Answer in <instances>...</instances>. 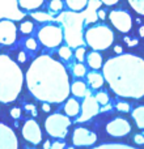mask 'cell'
<instances>
[{
  "instance_id": "6da1fadb",
  "label": "cell",
  "mask_w": 144,
  "mask_h": 149,
  "mask_svg": "<svg viewBox=\"0 0 144 149\" xmlns=\"http://www.w3.org/2000/svg\"><path fill=\"white\" fill-rule=\"evenodd\" d=\"M25 81L29 92L41 102L62 103L71 92L70 76L66 67L50 55H39L33 60Z\"/></svg>"
},
{
  "instance_id": "7a4b0ae2",
  "label": "cell",
  "mask_w": 144,
  "mask_h": 149,
  "mask_svg": "<svg viewBox=\"0 0 144 149\" xmlns=\"http://www.w3.org/2000/svg\"><path fill=\"white\" fill-rule=\"evenodd\" d=\"M102 74L114 93L139 100L144 95V59L134 54H118L106 60Z\"/></svg>"
},
{
  "instance_id": "3957f363",
  "label": "cell",
  "mask_w": 144,
  "mask_h": 149,
  "mask_svg": "<svg viewBox=\"0 0 144 149\" xmlns=\"http://www.w3.org/2000/svg\"><path fill=\"white\" fill-rule=\"evenodd\" d=\"M24 73L8 55H0V102L10 103L22 90Z\"/></svg>"
},
{
  "instance_id": "277c9868",
  "label": "cell",
  "mask_w": 144,
  "mask_h": 149,
  "mask_svg": "<svg viewBox=\"0 0 144 149\" xmlns=\"http://www.w3.org/2000/svg\"><path fill=\"white\" fill-rule=\"evenodd\" d=\"M55 20L62 24L64 41L71 49H77L85 45L84 26L87 25V22L84 12L76 13V10H67L60 13Z\"/></svg>"
},
{
  "instance_id": "5b68a950",
  "label": "cell",
  "mask_w": 144,
  "mask_h": 149,
  "mask_svg": "<svg viewBox=\"0 0 144 149\" xmlns=\"http://www.w3.org/2000/svg\"><path fill=\"white\" fill-rule=\"evenodd\" d=\"M84 39L85 43L92 50L102 51L113 45L114 33L109 26L100 24V25H94L87 29V31L84 33Z\"/></svg>"
},
{
  "instance_id": "8992f818",
  "label": "cell",
  "mask_w": 144,
  "mask_h": 149,
  "mask_svg": "<svg viewBox=\"0 0 144 149\" xmlns=\"http://www.w3.org/2000/svg\"><path fill=\"white\" fill-rule=\"evenodd\" d=\"M71 126V119L68 115L63 114H52L45 120V128L46 132L51 137L57 139H63L68 134V127Z\"/></svg>"
},
{
  "instance_id": "52a82bcc",
  "label": "cell",
  "mask_w": 144,
  "mask_h": 149,
  "mask_svg": "<svg viewBox=\"0 0 144 149\" xmlns=\"http://www.w3.org/2000/svg\"><path fill=\"white\" fill-rule=\"evenodd\" d=\"M38 39L46 47H58L64 39L63 29L57 25H45L38 30Z\"/></svg>"
},
{
  "instance_id": "ba28073f",
  "label": "cell",
  "mask_w": 144,
  "mask_h": 149,
  "mask_svg": "<svg viewBox=\"0 0 144 149\" xmlns=\"http://www.w3.org/2000/svg\"><path fill=\"white\" fill-rule=\"evenodd\" d=\"M109 20L113 26L121 33H129L132 28V17L127 10L115 9L109 13Z\"/></svg>"
},
{
  "instance_id": "9c48e42d",
  "label": "cell",
  "mask_w": 144,
  "mask_h": 149,
  "mask_svg": "<svg viewBox=\"0 0 144 149\" xmlns=\"http://www.w3.org/2000/svg\"><path fill=\"white\" fill-rule=\"evenodd\" d=\"M100 113V103L97 102L96 97H93L89 92L84 95V101L81 103V114L76 119L77 123H84V122L89 120L90 118L96 116Z\"/></svg>"
},
{
  "instance_id": "30bf717a",
  "label": "cell",
  "mask_w": 144,
  "mask_h": 149,
  "mask_svg": "<svg viewBox=\"0 0 144 149\" xmlns=\"http://www.w3.org/2000/svg\"><path fill=\"white\" fill-rule=\"evenodd\" d=\"M18 0H0V20L9 18L13 21H20L25 17V13L20 9Z\"/></svg>"
},
{
  "instance_id": "8fae6325",
  "label": "cell",
  "mask_w": 144,
  "mask_h": 149,
  "mask_svg": "<svg viewBox=\"0 0 144 149\" xmlns=\"http://www.w3.org/2000/svg\"><path fill=\"white\" fill-rule=\"evenodd\" d=\"M17 39V26L13 20L3 18L0 20V43L5 46L13 45Z\"/></svg>"
},
{
  "instance_id": "7c38bea8",
  "label": "cell",
  "mask_w": 144,
  "mask_h": 149,
  "mask_svg": "<svg viewBox=\"0 0 144 149\" xmlns=\"http://www.w3.org/2000/svg\"><path fill=\"white\" fill-rule=\"evenodd\" d=\"M22 136L26 141H29L33 145H37L42 141V131L39 128V124L34 119H29L24 123Z\"/></svg>"
},
{
  "instance_id": "4fadbf2b",
  "label": "cell",
  "mask_w": 144,
  "mask_h": 149,
  "mask_svg": "<svg viewBox=\"0 0 144 149\" xmlns=\"http://www.w3.org/2000/svg\"><path fill=\"white\" fill-rule=\"evenodd\" d=\"M97 141V135L87 128L79 127L72 134V143L75 147H90Z\"/></svg>"
},
{
  "instance_id": "5bb4252c",
  "label": "cell",
  "mask_w": 144,
  "mask_h": 149,
  "mask_svg": "<svg viewBox=\"0 0 144 149\" xmlns=\"http://www.w3.org/2000/svg\"><path fill=\"white\" fill-rule=\"evenodd\" d=\"M106 131H108V134L110 136H115V137L126 136L131 131V124L123 118H115L108 123Z\"/></svg>"
},
{
  "instance_id": "9a60e30c",
  "label": "cell",
  "mask_w": 144,
  "mask_h": 149,
  "mask_svg": "<svg viewBox=\"0 0 144 149\" xmlns=\"http://www.w3.org/2000/svg\"><path fill=\"white\" fill-rule=\"evenodd\" d=\"M18 140L12 128L0 123V149H17Z\"/></svg>"
},
{
  "instance_id": "2e32d148",
  "label": "cell",
  "mask_w": 144,
  "mask_h": 149,
  "mask_svg": "<svg viewBox=\"0 0 144 149\" xmlns=\"http://www.w3.org/2000/svg\"><path fill=\"white\" fill-rule=\"evenodd\" d=\"M102 4V1L101 0H89L87 4V7L82 9V12H84L85 15V22L88 24H96L98 20V8H100V5Z\"/></svg>"
},
{
  "instance_id": "e0dca14e",
  "label": "cell",
  "mask_w": 144,
  "mask_h": 149,
  "mask_svg": "<svg viewBox=\"0 0 144 149\" xmlns=\"http://www.w3.org/2000/svg\"><path fill=\"white\" fill-rule=\"evenodd\" d=\"M80 110H81V106H80L79 101L75 98H67V102L64 106L66 115H68L70 118H75L80 114Z\"/></svg>"
},
{
  "instance_id": "ac0fdd59",
  "label": "cell",
  "mask_w": 144,
  "mask_h": 149,
  "mask_svg": "<svg viewBox=\"0 0 144 149\" xmlns=\"http://www.w3.org/2000/svg\"><path fill=\"white\" fill-rule=\"evenodd\" d=\"M87 62H88V65H89L92 70H100L102 67V56L98 51L93 50L88 54L87 56Z\"/></svg>"
},
{
  "instance_id": "d6986e66",
  "label": "cell",
  "mask_w": 144,
  "mask_h": 149,
  "mask_svg": "<svg viewBox=\"0 0 144 149\" xmlns=\"http://www.w3.org/2000/svg\"><path fill=\"white\" fill-rule=\"evenodd\" d=\"M87 79H88V84L90 85L92 89H100L101 86L103 85V74L98 73V72H90L87 74Z\"/></svg>"
},
{
  "instance_id": "ffe728a7",
  "label": "cell",
  "mask_w": 144,
  "mask_h": 149,
  "mask_svg": "<svg viewBox=\"0 0 144 149\" xmlns=\"http://www.w3.org/2000/svg\"><path fill=\"white\" fill-rule=\"evenodd\" d=\"M71 92L75 97H84L88 93V88L87 84L84 81H75L71 85Z\"/></svg>"
},
{
  "instance_id": "44dd1931",
  "label": "cell",
  "mask_w": 144,
  "mask_h": 149,
  "mask_svg": "<svg viewBox=\"0 0 144 149\" xmlns=\"http://www.w3.org/2000/svg\"><path fill=\"white\" fill-rule=\"evenodd\" d=\"M43 3H45V0H18L20 8L25 10H34L41 7Z\"/></svg>"
},
{
  "instance_id": "7402d4cb",
  "label": "cell",
  "mask_w": 144,
  "mask_h": 149,
  "mask_svg": "<svg viewBox=\"0 0 144 149\" xmlns=\"http://www.w3.org/2000/svg\"><path fill=\"white\" fill-rule=\"evenodd\" d=\"M132 118H134L136 126L140 130H144V106H139L132 111Z\"/></svg>"
},
{
  "instance_id": "603a6c76",
  "label": "cell",
  "mask_w": 144,
  "mask_h": 149,
  "mask_svg": "<svg viewBox=\"0 0 144 149\" xmlns=\"http://www.w3.org/2000/svg\"><path fill=\"white\" fill-rule=\"evenodd\" d=\"M88 1H89V0H66V4H67V7L70 8L71 10L80 12V10H82L87 7Z\"/></svg>"
},
{
  "instance_id": "cb8c5ba5",
  "label": "cell",
  "mask_w": 144,
  "mask_h": 149,
  "mask_svg": "<svg viewBox=\"0 0 144 149\" xmlns=\"http://www.w3.org/2000/svg\"><path fill=\"white\" fill-rule=\"evenodd\" d=\"M129 3L135 12L144 16V0H129Z\"/></svg>"
},
{
  "instance_id": "d4e9b609",
  "label": "cell",
  "mask_w": 144,
  "mask_h": 149,
  "mask_svg": "<svg viewBox=\"0 0 144 149\" xmlns=\"http://www.w3.org/2000/svg\"><path fill=\"white\" fill-rule=\"evenodd\" d=\"M31 17L38 20V21H42V22H45V21H55V18L52 17V15L45 13V12H34V13H31Z\"/></svg>"
},
{
  "instance_id": "484cf974",
  "label": "cell",
  "mask_w": 144,
  "mask_h": 149,
  "mask_svg": "<svg viewBox=\"0 0 144 149\" xmlns=\"http://www.w3.org/2000/svg\"><path fill=\"white\" fill-rule=\"evenodd\" d=\"M73 74L76 77H82L87 74V68H85V65L82 64L81 62L76 63V64L73 65Z\"/></svg>"
},
{
  "instance_id": "4316f807",
  "label": "cell",
  "mask_w": 144,
  "mask_h": 149,
  "mask_svg": "<svg viewBox=\"0 0 144 149\" xmlns=\"http://www.w3.org/2000/svg\"><path fill=\"white\" fill-rule=\"evenodd\" d=\"M59 56L62 58L63 60H70L72 58V51H71V47L68 46H62L59 49Z\"/></svg>"
},
{
  "instance_id": "83f0119b",
  "label": "cell",
  "mask_w": 144,
  "mask_h": 149,
  "mask_svg": "<svg viewBox=\"0 0 144 149\" xmlns=\"http://www.w3.org/2000/svg\"><path fill=\"white\" fill-rule=\"evenodd\" d=\"M34 29V24L31 21H22L20 25V30L24 34H30Z\"/></svg>"
},
{
  "instance_id": "f1b7e54d",
  "label": "cell",
  "mask_w": 144,
  "mask_h": 149,
  "mask_svg": "<svg viewBox=\"0 0 144 149\" xmlns=\"http://www.w3.org/2000/svg\"><path fill=\"white\" fill-rule=\"evenodd\" d=\"M94 97H96V100H97V102L100 103V105L105 106L106 103H109V95H108V93H105V92H98L97 94L94 95Z\"/></svg>"
},
{
  "instance_id": "f546056e",
  "label": "cell",
  "mask_w": 144,
  "mask_h": 149,
  "mask_svg": "<svg viewBox=\"0 0 144 149\" xmlns=\"http://www.w3.org/2000/svg\"><path fill=\"white\" fill-rule=\"evenodd\" d=\"M49 7L52 12H60L63 8V3H62V0H51Z\"/></svg>"
},
{
  "instance_id": "4dcf8cb0",
  "label": "cell",
  "mask_w": 144,
  "mask_h": 149,
  "mask_svg": "<svg viewBox=\"0 0 144 149\" xmlns=\"http://www.w3.org/2000/svg\"><path fill=\"white\" fill-rule=\"evenodd\" d=\"M85 54H87V51H85V49L82 46H80V47H77L76 49V51H75V58L77 59V62H84V59H85Z\"/></svg>"
},
{
  "instance_id": "1f68e13d",
  "label": "cell",
  "mask_w": 144,
  "mask_h": 149,
  "mask_svg": "<svg viewBox=\"0 0 144 149\" xmlns=\"http://www.w3.org/2000/svg\"><path fill=\"white\" fill-rule=\"evenodd\" d=\"M102 148H127L130 149L131 147L127 144H117V143H106V144H101L98 149H102Z\"/></svg>"
},
{
  "instance_id": "d6a6232c",
  "label": "cell",
  "mask_w": 144,
  "mask_h": 149,
  "mask_svg": "<svg viewBox=\"0 0 144 149\" xmlns=\"http://www.w3.org/2000/svg\"><path fill=\"white\" fill-rule=\"evenodd\" d=\"M25 46H26V49H28V50H31V51H34V50H37V46H38V45H37L36 39L29 38V39H26Z\"/></svg>"
},
{
  "instance_id": "836d02e7",
  "label": "cell",
  "mask_w": 144,
  "mask_h": 149,
  "mask_svg": "<svg viewBox=\"0 0 144 149\" xmlns=\"http://www.w3.org/2000/svg\"><path fill=\"white\" fill-rule=\"evenodd\" d=\"M123 41L127 43V46L129 47H135V46H138V43H139V41H138L136 38H130L129 36H126L123 38Z\"/></svg>"
},
{
  "instance_id": "e575fe53",
  "label": "cell",
  "mask_w": 144,
  "mask_h": 149,
  "mask_svg": "<svg viewBox=\"0 0 144 149\" xmlns=\"http://www.w3.org/2000/svg\"><path fill=\"white\" fill-rule=\"evenodd\" d=\"M117 109L119 111H123V113H129L130 111V105L126 102H118L117 103Z\"/></svg>"
},
{
  "instance_id": "d590c367",
  "label": "cell",
  "mask_w": 144,
  "mask_h": 149,
  "mask_svg": "<svg viewBox=\"0 0 144 149\" xmlns=\"http://www.w3.org/2000/svg\"><path fill=\"white\" fill-rule=\"evenodd\" d=\"M10 116H12L13 119H18L21 116V110L20 107H13L10 109Z\"/></svg>"
},
{
  "instance_id": "8d00e7d4",
  "label": "cell",
  "mask_w": 144,
  "mask_h": 149,
  "mask_svg": "<svg viewBox=\"0 0 144 149\" xmlns=\"http://www.w3.org/2000/svg\"><path fill=\"white\" fill-rule=\"evenodd\" d=\"M25 109H26V111H30L33 116L37 115V109H36V106H34V105H30V103H29V105L25 106Z\"/></svg>"
},
{
  "instance_id": "74e56055",
  "label": "cell",
  "mask_w": 144,
  "mask_h": 149,
  "mask_svg": "<svg viewBox=\"0 0 144 149\" xmlns=\"http://www.w3.org/2000/svg\"><path fill=\"white\" fill-rule=\"evenodd\" d=\"M134 141L136 143V144H144V135H135L134 136Z\"/></svg>"
},
{
  "instance_id": "f35d334b",
  "label": "cell",
  "mask_w": 144,
  "mask_h": 149,
  "mask_svg": "<svg viewBox=\"0 0 144 149\" xmlns=\"http://www.w3.org/2000/svg\"><path fill=\"white\" fill-rule=\"evenodd\" d=\"M51 148L52 149H63L64 148V143H60V141H55L51 144Z\"/></svg>"
},
{
  "instance_id": "ab89813d",
  "label": "cell",
  "mask_w": 144,
  "mask_h": 149,
  "mask_svg": "<svg viewBox=\"0 0 144 149\" xmlns=\"http://www.w3.org/2000/svg\"><path fill=\"white\" fill-rule=\"evenodd\" d=\"M17 59H18V62L20 63H25L26 62V55H25V52H18V55H17Z\"/></svg>"
},
{
  "instance_id": "60d3db41",
  "label": "cell",
  "mask_w": 144,
  "mask_h": 149,
  "mask_svg": "<svg viewBox=\"0 0 144 149\" xmlns=\"http://www.w3.org/2000/svg\"><path fill=\"white\" fill-rule=\"evenodd\" d=\"M102 1V4L108 5V7H110V5H115L119 1V0H101Z\"/></svg>"
},
{
  "instance_id": "b9f144b4",
  "label": "cell",
  "mask_w": 144,
  "mask_h": 149,
  "mask_svg": "<svg viewBox=\"0 0 144 149\" xmlns=\"http://www.w3.org/2000/svg\"><path fill=\"white\" fill-rule=\"evenodd\" d=\"M50 105H51V103H49V102H43V105H42V110L45 111V113H49L50 111Z\"/></svg>"
},
{
  "instance_id": "7bdbcfd3",
  "label": "cell",
  "mask_w": 144,
  "mask_h": 149,
  "mask_svg": "<svg viewBox=\"0 0 144 149\" xmlns=\"http://www.w3.org/2000/svg\"><path fill=\"white\" fill-rule=\"evenodd\" d=\"M114 51H115L117 54H122V52H123V49H122L119 45H117V46H114Z\"/></svg>"
},
{
  "instance_id": "ee69618b",
  "label": "cell",
  "mask_w": 144,
  "mask_h": 149,
  "mask_svg": "<svg viewBox=\"0 0 144 149\" xmlns=\"http://www.w3.org/2000/svg\"><path fill=\"white\" fill-rule=\"evenodd\" d=\"M98 18H101V20H103V18H105V10H102V9H98Z\"/></svg>"
},
{
  "instance_id": "f6af8a7d",
  "label": "cell",
  "mask_w": 144,
  "mask_h": 149,
  "mask_svg": "<svg viewBox=\"0 0 144 149\" xmlns=\"http://www.w3.org/2000/svg\"><path fill=\"white\" fill-rule=\"evenodd\" d=\"M139 36L142 37V38H144V25L139 28Z\"/></svg>"
},
{
  "instance_id": "bcb514c9",
  "label": "cell",
  "mask_w": 144,
  "mask_h": 149,
  "mask_svg": "<svg viewBox=\"0 0 144 149\" xmlns=\"http://www.w3.org/2000/svg\"><path fill=\"white\" fill-rule=\"evenodd\" d=\"M110 109H111V106L109 105V103H106V105H105V107H102V109H101V111H108V110H110Z\"/></svg>"
},
{
  "instance_id": "7dc6e473",
  "label": "cell",
  "mask_w": 144,
  "mask_h": 149,
  "mask_svg": "<svg viewBox=\"0 0 144 149\" xmlns=\"http://www.w3.org/2000/svg\"><path fill=\"white\" fill-rule=\"evenodd\" d=\"M43 148H45V149H49V148H51V144H50V141H49V140H47V141L43 144Z\"/></svg>"
}]
</instances>
